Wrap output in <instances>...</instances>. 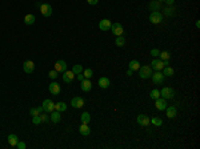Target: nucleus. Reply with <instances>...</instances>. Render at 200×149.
Instances as JSON below:
<instances>
[{
    "instance_id": "obj_37",
    "label": "nucleus",
    "mask_w": 200,
    "mask_h": 149,
    "mask_svg": "<svg viewBox=\"0 0 200 149\" xmlns=\"http://www.w3.org/2000/svg\"><path fill=\"white\" fill-rule=\"evenodd\" d=\"M39 116H40V119H42V123H47V121L50 120V116L47 114V112H45V113H40Z\"/></svg>"
},
{
    "instance_id": "obj_41",
    "label": "nucleus",
    "mask_w": 200,
    "mask_h": 149,
    "mask_svg": "<svg viewBox=\"0 0 200 149\" xmlns=\"http://www.w3.org/2000/svg\"><path fill=\"white\" fill-rule=\"evenodd\" d=\"M16 147L19 148V149H26L27 148V145H26V142H23V141H19L16 144Z\"/></svg>"
},
{
    "instance_id": "obj_17",
    "label": "nucleus",
    "mask_w": 200,
    "mask_h": 149,
    "mask_svg": "<svg viewBox=\"0 0 200 149\" xmlns=\"http://www.w3.org/2000/svg\"><path fill=\"white\" fill-rule=\"evenodd\" d=\"M82 91L83 92H90L91 89H92V83L90 81V79H84V80H82Z\"/></svg>"
},
{
    "instance_id": "obj_33",
    "label": "nucleus",
    "mask_w": 200,
    "mask_h": 149,
    "mask_svg": "<svg viewBox=\"0 0 200 149\" xmlns=\"http://www.w3.org/2000/svg\"><path fill=\"white\" fill-rule=\"evenodd\" d=\"M115 44L118 45V47H123L125 44V39H124V36H116V40H115Z\"/></svg>"
},
{
    "instance_id": "obj_47",
    "label": "nucleus",
    "mask_w": 200,
    "mask_h": 149,
    "mask_svg": "<svg viewBox=\"0 0 200 149\" xmlns=\"http://www.w3.org/2000/svg\"><path fill=\"white\" fill-rule=\"evenodd\" d=\"M158 2H159V3H162V2H164V0H158Z\"/></svg>"
},
{
    "instance_id": "obj_9",
    "label": "nucleus",
    "mask_w": 200,
    "mask_h": 149,
    "mask_svg": "<svg viewBox=\"0 0 200 149\" xmlns=\"http://www.w3.org/2000/svg\"><path fill=\"white\" fill-rule=\"evenodd\" d=\"M71 105H72L73 108H76V109H79V108H83V107H84V99H83V97H79V96H76V97H73L72 100H71Z\"/></svg>"
},
{
    "instance_id": "obj_19",
    "label": "nucleus",
    "mask_w": 200,
    "mask_h": 149,
    "mask_svg": "<svg viewBox=\"0 0 200 149\" xmlns=\"http://www.w3.org/2000/svg\"><path fill=\"white\" fill-rule=\"evenodd\" d=\"M165 114H167V117L168 119H174V117H176V107H168L167 105V108H165Z\"/></svg>"
},
{
    "instance_id": "obj_1",
    "label": "nucleus",
    "mask_w": 200,
    "mask_h": 149,
    "mask_svg": "<svg viewBox=\"0 0 200 149\" xmlns=\"http://www.w3.org/2000/svg\"><path fill=\"white\" fill-rule=\"evenodd\" d=\"M152 73H153L152 72V68H151L149 65H143V67L140 65V68H139V76L141 77V79H149Z\"/></svg>"
},
{
    "instance_id": "obj_36",
    "label": "nucleus",
    "mask_w": 200,
    "mask_h": 149,
    "mask_svg": "<svg viewBox=\"0 0 200 149\" xmlns=\"http://www.w3.org/2000/svg\"><path fill=\"white\" fill-rule=\"evenodd\" d=\"M72 72L75 73V74H79V73H82L83 72V67L80 64H76V65H73V68H72Z\"/></svg>"
},
{
    "instance_id": "obj_10",
    "label": "nucleus",
    "mask_w": 200,
    "mask_h": 149,
    "mask_svg": "<svg viewBox=\"0 0 200 149\" xmlns=\"http://www.w3.org/2000/svg\"><path fill=\"white\" fill-rule=\"evenodd\" d=\"M136 120H137V124L141 125V126H148L151 124V120H149V117L147 116V114H139Z\"/></svg>"
},
{
    "instance_id": "obj_16",
    "label": "nucleus",
    "mask_w": 200,
    "mask_h": 149,
    "mask_svg": "<svg viewBox=\"0 0 200 149\" xmlns=\"http://www.w3.org/2000/svg\"><path fill=\"white\" fill-rule=\"evenodd\" d=\"M111 26H112V23H111V20H108V19H103V20L99 21V28L101 31H109Z\"/></svg>"
},
{
    "instance_id": "obj_24",
    "label": "nucleus",
    "mask_w": 200,
    "mask_h": 149,
    "mask_svg": "<svg viewBox=\"0 0 200 149\" xmlns=\"http://www.w3.org/2000/svg\"><path fill=\"white\" fill-rule=\"evenodd\" d=\"M139 68H140V63L137 60H131L130 61V64H128V69H131V71H139Z\"/></svg>"
},
{
    "instance_id": "obj_42",
    "label": "nucleus",
    "mask_w": 200,
    "mask_h": 149,
    "mask_svg": "<svg viewBox=\"0 0 200 149\" xmlns=\"http://www.w3.org/2000/svg\"><path fill=\"white\" fill-rule=\"evenodd\" d=\"M87 3L91 5H96L97 3H99V0H87Z\"/></svg>"
},
{
    "instance_id": "obj_6",
    "label": "nucleus",
    "mask_w": 200,
    "mask_h": 149,
    "mask_svg": "<svg viewBox=\"0 0 200 149\" xmlns=\"http://www.w3.org/2000/svg\"><path fill=\"white\" fill-rule=\"evenodd\" d=\"M111 31H112V33L115 36H122L123 32H124V28H123V26L120 23H112V26H111Z\"/></svg>"
},
{
    "instance_id": "obj_7",
    "label": "nucleus",
    "mask_w": 200,
    "mask_h": 149,
    "mask_svg": "<svg viewBox=\"0 0 200 149\" xmlns=\"http://www.w3.org/2000/svg\"><path fill=\"white\" fill-rule=\"evenodd\" d=\"M43 109H44V112H47V113H51L52 111H55V104L54 101L50 100V99H45L44 101H43Z\"/></svg>"
},
{
    "instance_id": "obj_44",
    "label": "nucleus",
    "mask_w": 200,
    "mask_h": 149,
    "mask_svg": "<svg viewBox=\"0 0 200 149\" xmlns=\"http://www.w3.org/2000/svg\"><path fill=\"white\" fill-rule=\"evenodd\" d=\"M78 79L80 80V81H82V80H84V76H83V74H80V73H79V74H78Z\"/></svg>"
},
{
    "instance_id": "obj_3",
    "label": "nucleus",
    "mask_w": 200,
    "mask_h": 149,
    "mask_svg": "<svg viewBox=\"0 0 200 149\" xmlns=\"http://www.w3.org/2000/svg\"><path fill=\"white\" fill-rule=\"evenodd\" d=\"M40 12H42L43 16L50 17L52 15V12H54V8H52V5L48 4V3H43V4L40 5Z\"/></svg>"
},
{
    "instance_id": "obj_27",
    "label": "nucleus",
    "mask_w": 200,
    "mask_h": 149,
    "mask_svg": "<svg viewBox=\"0 0 200 149\" xmlns=\"http://www.w3.org/2000/svg\"><path fill=\"white\" fill-rule=\"evenodd\" d=\"M24 23H26L27 26H32V24L35 23V16H33L32 14L26 15V17H24Z\"/></svg>"
},
{
    "instance_id": "obj_39",
    "label": "nucleus",
    "mask_w": 200,
    "mask_h": 149,
    "mask_svg": "<svg viewBox=\"0 0 200 149\" xmlns=\"http://www.w3.org/2000/svg\"><path fill=\"white\" fill-rule=\"evenodd\" d=\"M151 56H153V57H158V56L160 55V51L159 49H156V48H153V49H151Z\"/></svg>"
},
{
    "instance_id": "obj_31",
    "label": "nucleus",
    "mask_w": 200,
    "mask_h": 149,
    "mask_svg": "<svg viewBox=\"0 0 200 149\" xmlns=\"http://www.w3.org/2000/svg\"><path fill=\"white\" fill-rule=\"evenodd\" d=\"M160 60L162 61H167V60H170L171 59V53L168 51H163V52H160Z\"/></svg>"
},
{
    "instance_id": "obj_35",
    "label": "nucleus",
    "mask_w": 200,
    "mask_h": 149,
    "mask_svg": "<svg viewBox=\"0 0 200 149\" xmlns=\"http://www.w3.org/2000/svg\"><path fill=\"white\" fill-rule=\"evenodd\" d=\"M151 124H153L155 126H162L163 125V120L159 119V117H153V119H151Z\"/></svg>"
},
{
    "instance_id": "obj_26",
    "label": "nucleus",
    "mask_w": 200,
    "mask_h": 149,
    "mask_svg": "<svg viewBox=\"0 0 200 149\" xmlns=\"http://www.w3.org/2000/svg\"><path fill=\"white\" fill-rule=\"evenodd\" d=\"M44 112V109H43V107H38V108H31L29 109V114L31 116H38V114H40V113H43Z\"/></svg>"
},
{
    "instance_id": "obj_20",
    "label": "nucleus",
    "mask_w": 200,
    "mask_h": 149,
    "mask_svg": "<svg viewBox=\"0 0 200 149\" xmlns=\"http://www.w3.org/2000/svg\"><path fill=\"white\" fill-rule=\"evenodd\" d=\"M162 73L164 74V77H172L174 76V68L170 67V65H165L162 69Z\"/></svg>"
},
{
    "instance_id": "obj_11",
    "label": "nucleus",
    "mask_w": 200,
    "mask_h": 149,
    "mask_svg": "<svg viewBox=\"0 0 200 149\" xmlns=\"http://www.w3.org/2000/svg\"><path fill=\"white\" fill-rule=\"evenodd\" d=\"M23 69H24V72H26V73H32V72H33V69H35V63H33L32 60H27V61H24V64H23Z\"/></svg>"
},
{
    "instance_id": "obj_34",
    "label": "nucleus",
    "mask_w": 200,
    "mask_h": 149,
    "mask_svg": "<svg viewBox=\"0 0 200 149\" xmlns=\"http://www.w3.org/2000/svg\"><path fill=\"white\" fill-rule=\"evenodd\" d=\"M149 97L153 99V100L159 99V97H160V91H159V89H152V91H151V93H149Z\"/></svg>"
},
{
    "instance_id": "obj_15",
    "label": "nucleus",
    "mask_w": 200,
    "mask_h": 149,
    "mask_svg": "<svg viewBox=\"0 0 200 149\" xmlns=\"http://www.w3.org/2000/svg\"><path fill=\"white\" fill-rule=\"evenodd\" d=\"M155 107L158 108L159 111H164L165 108H167V100L163 97H159L155 100Z\"/></svg>"
},
{
    "instance_id": "obj_38",
    "label": "nucleus",
    "mask_w": 200,
    "mask_h": 149,
    "mask_svg": "<svg viewBox=\"0 0 200 149\" xmlns=\"http://www.w3.org/2000/svg\"><path fill=\"white\" fill-rule=\"evenodd\" d=\"M32 124H35V125H39V124H42V119H40V116H33L32 117Z\"/></svg>"
},
{
    "instance_id": "obj_14",
    "label": "nucleus",
    "mask_w": 200,
    "mask_h": 149,
    "mask_svg": "<svg viewBox=\"0 0 200 149\" xmlns=\"http://www.w3.org/2000/svg\"><path fill=\"white\" fill-rule=\"evenodd\" d=\"M73 79H75V73L72 71H66L63 74V81L67 83V84H72Z\"/></svg>"
},
{
    "instance_id": "obj_43",
    "label": "nucleus",
    "mask_w": 200,
    "mask_h": 149,
    "mask_svg": "<svg viewBox=\"0 0 200 149\" xmlns=\"http://www.w3.org/2000/svg\"><path fill=\"white\" fill-rule=\"evenodd\" d=\"M164 2L167 3L168 5H172V4H174V3H175V0H164Z\"/></svg>"
},
{
    "instance_id": "obj_25",
    "label": "nucleus",
    "mask_w": 200,
    "mask_h": 149,
    "mask_svg": "<svg viewBox=\"0 0 200 149\" xmlns=\"http://www.w3.org/2000/svg\"><path fill=\"white\" fill-rule=\"evenodd\" d=\"M66 109H67V104H66V102L59 101V102H56V104H55V111H57V112H64Z\"/></svg>"
},
{
    "instance_id": "obj_8",
    "label": "nucleus",
    "mask_w": 200,
    "mask_h": 149,
    "mask_svg": "<svg viewBox=\"0 0 200 149\" xmlns=\"http://www.w3.org/2000/svg\"><path fill=\"white\" fill-rule=\"evenodd\" d=\"M55 71L57 73H64L67 71V63L64 60H57L55 63Z\"/></svg>"
},
{
    "instance_id": "obj_30",
    "label": "nucleus",
    "mask_w": 200,
    "mask_h": 149,
    "mask_svg": "<svg viewBox=\"0 0 200 149\" xmlns=\"http://www.w3.org/2000/svg\"><path fill=\"white\" fill-rule=\"evenodd\" d=\"M80 120H82L83 124H88V123L91 121L90 113H88V112H83V113H82V117H80Z\"/></svg>"
},
{
    "instance_id": "obj_28",
    "label": "nucleus",
    "mask_w": 200,
    "mask_h": 149,
    "mask_svg": "<svg viewBox=\"0 0 200 149\" xmlns=\"http://www.w3.org/2000/svg\"><path fill=\"white\" fill-rule=\"evenodd\" d=\"M164 15L165 16H174L175 15V8H174V5H168V7H165L164 9Z\"/></svg>"
},
{
    "instance_id": "obj_45",
    "label": "nucleus",
    "mask_w": 200,
    "mask_h": 149,
    "mask_svg": "<svg viewBox=\"0 0 200 149\" xmlns=\"http://www.w3.org/2000/svg\"><path fill=\"white\" fill-rule=\"evenodd\" d=\"M132 73H134V71H131V69L127 71V74H128V76H132Z\"/></svg>"
},
{
    "instance_id": "obj_46",
    "label": "nucleus",
    "mask_w": 200,
    "mask_h": 149,
    "mask_svg": "<svg viewBox=\"0 0 200 149\" xmlns=\"http://www.w3.org/2000/svg\"><path fill=\"white\" fill-rule=\"evenodd\" d=\"M196 27H198V28H200V20H198V21H196Z\"/></svg>"
},
{
    "instance_id": "obj_29",
    "label": "nucleus",
    "mask_w": 200,
    "mask_h": 149,
    "mask_svg": "<svg viewBox=\"0 0 200 149\" xmlns=\"http://www.w3.org/2000/svg\"><path fill=\"white\" fill-rule=\"evenodd\" d=\"M149 9L151 11H160V3L158 0H152L149 3Z\"/></svg>"
},
{
    "instance_id": "obj_4",
    "label": "nucleus",
    "mask_w": 200,
    "mask_h": 149,
    "mask_svg": "<svg viewBox=\"0 0 200 149\" xmlns=\"http://www.w3.org/2000/svg\"><path fill=\"white\" fill-rule=\"evenodd\" d=\"M149 21L152 24H159L163 21V15L159 11H152L149 14Z\"/></svg>"
},
{
    "instance_id": "obj_22",
    "label": "nucleus",
    "mask_w": 200,
    "mask_h": 149,
    "mask_svg": "<svg viewBox=\"0 0 200 149\" xmlns=\"http://www.w3.org/2000/svg\"><path fill=\"white\" fill-rule=\"evenodd\" d=\"M50 120L52 121V123H59V121L61 120V116H60V112L57 111H52L51 112V116H50Z\"/></svg>"
},
{
    "instance_id": "obj_40",
    "label": "nucleus",
    "mask_w": 200,
    "mask_h": 149,
    "mask_svg": "<svg viewBox=\"0 0 200 149\" xmlns=\"http://www.w3.org/2000/svg\"><path fill=\"white\" fill-rule=\"evenodd\" d=\"M48 76H50L52 80H55V79L57 77V72H56V71L52 69V71H50V72H48Z\"/></svg>"
},
{
    "instance_id": "obj_18",
    "label": "nucleus",
    "mask_w": 200,
    "mask_h": 149,
    "mask_svg": "<svg viewBox=\"0 0 200 149\" xmlns=\"http://www.w3.org/2000/svg\"><path fill=\"white\" fill-rule=\"evenodd\" d=\"M109 84H111L109 79H108V77H106V76L100 77V79H99V81H97V85H99L100 88H103V89H107V88H108V87H109Z\"/></svg>"
},
{
    "instance_id": "obj_23",
    "label": "nucleus",
    "mask_w": 200,
    "mask_h": 149,
    "mask_svg": "<svg viewBox=\"0 0 200 149\" xmlns=\"http://www.w3.org/2000/svg\"><path fill=\"white\" fill-rule=\"evenodd\" d=\"M17 142H19V138H17V136L14 135V133H11V135L8 136V144H10L11 147H16Z\"/></svg>"
},
{
    "instance_id": "obj_21",
    "label": "nucleus",
    "mask_w": 200,
    "mask_h": 149,
    "mask_svg": "<svg viewBox=\"0 0 200 149\" xmlns=\"http://www.w3.org/2000/svg\"><path fill=\"white\" fill-rule=\"evenodd\" d=\"M79 132H80V135H82V136H88V135H90L91 129H90V126H88V124H82L80 128H79Z\"/></svg>"
},
{
    "instance_id": "obj_12",
    "label": "nucleus",
    "mask_w": 200,
    "mask_h": 149,
    "mask_svg": "<svg viewBox=\"0 0 200 149\" xmlns=\"http://www.w3.org/2000/svg\"><path fill=\"white\" fill-rule=\"evenodd\" d=\"M164 67H165L164 63H163L160 59H153L152 63H151V68H152V69H155V71H162Z\"/></svg>"
},
{
    "instance_id": "obj_5",
    "label": "nucleus",
    "mask_w": 200,
    "mask_h": 149,
    "mask_svg": "<svg viewBox=\"0 0 200 149\" xmlns=\"http://www.w3.org/2000/svg\"><path fill=\"white\" fill-rule=\"evenodd\" d=\"M151 79H152L153 84L160 85V84H163V81H164V74L162 73V71H156L155 73L151 74Z\"/></svg>"
},
{
    "instance_id": "obj_13",
    "label": "nucleus",
    "mask_w": 200,
    "mask_h": 149,
    "mask_svg": "<svg viewBox=\"0 0 200 149\" xmlns=\"http://www.w3.org/2000/svg\"><path fill=\"white\" fill-rule=\"evenodd\" d=\"M48 91H50L51 95H59L61 89H60V85L56 81H52L50 84V87H48Z\"/></svg>"
},
{
    "instance_id": "obj_2",
    "label": "nucleus",
    "mask_w": 200,
    "mask_h": 149,
    "mask_svg": "<svg viewBox=\"0 0 200 149\" xmlns=\"http://www.w3.org/2000/svg\"><path fill=\"white\" fill-rule=\"evenodd\" d=\"M175 96V91L170 87H164V88H162V91H160V97L165 99V100H170Z\"/></svg>"
},
{
    "instance_id": "obj_32",
    "label": "nucleus",
    "mask_w": 200,
    "mask_h": 149,
    "mask_svg": "<svg viewBox=\"0 0 200 149\" xmlns=\"http://www.w3.org/2000/svg\"><path fill=\"white\" fill-rule=\"evenodd\" d=\"M83 76H84V79H91V77L94 76V71H92L91 68L83 69Z\"/></svg>"
}]
</instances>
